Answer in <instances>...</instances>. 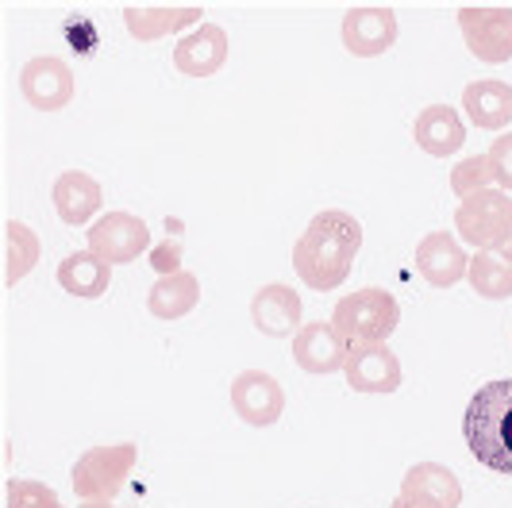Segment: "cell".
Returning a JSON list of instances; mask_svg holds the SVG:
<instances>
[{
  "mask_svg": "<svg viewBox=\"0 0 512 508\" xmlns=\"http://www.w3.org/2000/svg\"><path fill=\"white\" fill-rule=\"evenodd\" d=\"M20 93L31 108L58 112V108L74 101V70L62 58H51V54L27 58V66L20 70Z\"/></svg>",
  "mask_w": 512,
  "mask_h": 508,
  "instance_id": "cell-10",
  "label": "cell"
},
{
  "mask_svg": "<svg viewBox=\"0 0 512 508\" xmlns=\"http://www.w3.org/2000/svg\"><path fill=\"white\" fill-rule=\"evenodd\" d=\"M231 408L247 428H274L285 412L282 381L266 370H243L231 381Z\"/></svg>",
  "mask_w": 512,
  "mask_h": 508,
  "instance_id": "cell-8",
  "label": "cell"
},
{
  "mask_svg": "<svg viewBox=\"0 0 512 508\" xmlns=\"http://www.w3.org/2000/svg\"><path fill=\"white\" fill-rule=\"evenodd\" d=\"M489 181H493L489 158L486 154H470V158H462L459 166L451 170V193L466 201V197H474V193L489 189Z\"/></svg>",
  "mask_w": 512,
  "mask_h": 508,
  "instance_id": "cell-25",
  "label": "cell"
},
{
  "mask_svg": "<svg viewBox=\"0 0 512 508\" xmlns=\"http://www.w3.org/2000/svg\"><path fill=\"white\" fill-rule=\"evenodd\" d=\"M459 27L466 51L478 62H489V66L512 62V8L466 4V8H459Z\"/></svg>",
  "mask_w": 512,
  "mask_h": 508,
  "instance_id": "cell-6",
  "label": "cell"
},
{
  "mask_svg": "<svg viewBox=\"0 0 512 508\" xmlns=\"http://www.w3.org/2000/svg\"><path fill=\"white\" fill-rule=\"evenodd\" d=\"M489 170H493V181L501 185V193L512 197V135H497L493 147L486 151Z\"/></svg>",
  "mask_w": 512,
  "mask_h": 508,
  "instance_id": "cell-27",
  "label": "cell"
},
{
  "mask_svg": "<svg viewBox=\"0 0 512 508\" xmlns=\"http://www.w3.org/2000/svg\"><path fill=\"white\" fill-rule=\"evenodd\" d=\"M135 443H116V447H89L85 455L74 462L70 478H74V493L85 505H112L116 493L128 485L131 470H135Z\"/></svg>",
  "mask_w": 512,
  "mask_h": 508,
  "instance_id": "cell-3",
  "label": "cell"
},
{
  "mask_svg": "<svg viewBox=\"0 0 512 508\" xmlns=\"http://www.w3.org/2000/svg\"><path fill=\"white\" fill-rule=\"evenodd\" d=\"M124 24H128L131 39L139 43H154V39H166L181 27L201 24V8L197 4H181V8H154V4H131L124 8Z\"/></svg>",
  "mask_w": 512,
  "mask_h": 508,
  "instance_id": "cell-19",
  "label": "cell"
},
{
  "mask_svg": "<svg viewBox=\"0 0 512 508\" xmlns=\"http://www.w3.org/2000/svg\"><path fill=\"white\" fill-rule=\"evenodd\" d=\"M497 258H505V262H512V231H509V239L497 247Z\"/></svg>",
  "mask_w": 512,
  "mask_h": 508,
  "instance_id": "cell-29",
  "label": "cell"
},
{
  "mask_svg": "<svg viewBox=\"0 0 512 508\" xmlns=\"http://www.w3.org/2000/svg\"><path fill=\"white\" fill-rule=\"evenodd\" d=\"M362 247V224L343 208H324L308 220L293 247V270L308 289L328 293L351 278V266Z\"/></svg>",
  "mask_w": 512,
  "mask_h": 508,
  "instance_id": "cell-1",
  "label": "cell"
},
{
  "mask_svg": "<svg viewBox=\"0 0 512 508\" xmlns=\"http://www.w3.org/2000/svg\"><path fill=\"white\" fill-rule=\"evenodd\" d=\"M347 339L332 324H301L293 335V362L305 374H335L343 370Z\"/></svg>",
  "mask_w": 512,
  "mask_h": 508,
  "instance_id": "cell-13",
  "label": "cell"
},
{
  "mask_svg": "<svg viewBox=\"0 0 512 508\" xmlns=\"http://www.w3.org/2000/svg\"><path fill=\"white\" fill-rule=\"evenodd\" d=\"M39 254V235L20 220H8L0 235V285H20L39 266Z\"/></svg>",
  "mask_w": 512,
  "mask_h": 508,
  "instance_id": "cell-21",
  "label": "cell"
},
{
  "mask_svg": "<svg viewBox=\"0 0 512 508\" xmlns=\"http://www.w3.org/2000/svg\"><path fill=\"white\" fill-rule=\"evenodd\" d=\"M201 305V281L189 270L178 274H162L147 293V308H151L154 320H181L189 316L193 308Z\"/></svg>",
  "mask_w": 512,
  "mask_h": 508,
  "instance_id": "cell-20",
  "label": "cell"
},
{
  "mask_svg": "<svg viewBox=\"0 0 512 508\" xmlns=\"http://www.w3.org/2000/svg\"><path fill=\"white\" fill-rule=\"evenodd\" d=\"M412 139L432 158H451L466 143V127L451 104H428V108H420V116L412 124Z\"/></svg>",
  "mask_w": 512,
  "mask_h": 508,
  "instance_id": "cell-16",
  "label": "cell"
},
{
  "mask_svg": "<svg viewBox=\"0 0 512 508\" xmlns=\"http://www.w3.org/2000/svg\"><path fill=\"white\" fill-rule=\"evenodd\" d=\"M466 266H470V258H466L462 243L451 231H432L416 247V270H420V278L428 281V285H436V289L459 285L466 278Z\"/></svg>",
  "mask_w": 512,
  "mask_h": 508,
  "instance_id": "cell-12",
  "label": "cell"
},
{
  "mask_svg": "<svg viewBox=\"0 0 512 508\" xmlns=\"http://www.w3.org/2000/svg\"><path fill=\"white\" fill-rule=\"evenodd\" d=\"M228 62V31L220 24L197 27L174 47V66L185 77H212L224 70Z\"/></svg>",
  "mask_w": 512,
  "mask_h": 508,
  "instance_id": "cell-15",
  "label": "cell"
},
{
  "mask_svg": "<svg viewBox=\"0 0 512 508\" xmlns=\"http://www.w3.org/2000/svg\"><path fill=\"white\" fill-rule=\"evenodd\" d=\"M466 447L482 466L512 474V378L486 381L466 405Z\"/></svg>",
  "mask_w": 512,
  "mask_h": 508,
  "instance_id": "cell-2",
  "label": "cell"
},
{
  "mask_svg": "<svg viewBox=\"0 0 512 508\" xmlns=\"http://www.w3.org/2000/svg\"><path fill=\"white\" fill-rule=\"evenodd\" d=\"M8 508H62L51 485L31 482V478H12L8 482Z\"/></svg>",
  "mask_w": 512,
  "mask_h": 508,
  "instance_id": "cell-26",
  "label": "cell"
},
{
  "mask_svg": "<svg viewBox=\"0 0 512 508\" xmlns=\"http://www.w3.org/2000/svg\"><path fill=\"white\" fill-rule=\"evenodd\" d=\"M462 108L482 131H501L512 120V85L486 77V81H470L462 89Z\"/></svg>",
  "mask_w": 512,
  "mask_h": 508,
  "instance_id": "cell-18",
  "label": "cell"
},
{
  "mask_svg": "<svg viewBox=\"0 0 512 508\" xmlns=\"http://www.w3.org/2000/svg\"><path fill=\"white\" fill-rule=\"evenodd\" d=\"M401 324V305L385 289L347 293L332 312V328L347 343H385Z\"/></svg>",
  "mask_w": 512,
  "mask_h": 508,
  "instance_id": "cell-4",
  "label": "cell"
},
{
  "mask_svg": "<svg viewBox=\"0 0 512 508\" xmlns=\"http://www.w3.org/2000/svg\"><path fill=\"white\" fill-rule=\"evenodd\" d=\"M81 508H112V505H81Z\"/></svg>",
  "mask_w": 512,
  "mask_h": 508,
  "instance_id": "cell-30",
  "label": "cell"
},
{
  "mask_svg": "<svg viewBox=\"0 0 512 508\" xmlns=\"http://www.w3.org/2000/svg\"><path fill=\"white\" fill-rule=\"evenodd\" d=\"M401 493L420 497V501H428V505L436 508H459L462 501L459 478L447 466H439V462H416L405 474V482H401Z\"/></svg>",
  "mask_w": 512,
  "mask_h": 508,
  "instance_id": "cell-23",
  "label": "cell"
},
{
  "mask_svg": "<svg viewBox=\"0 0 512 508\" xmlns=\"http://www.w3.org/2000/svg\"><path fill=\"white\" fill-rule=\"evenodd\" d=\"M455 228L462 243L478 247V254H497L512 231V197L501 189H482L466 197L455 212Z\"/></svg>",
  "mask_w": 512,
  "mask_h": 508,
  "instance_id": "cell-5",
  "label": "cell"
},
{
  "mask_svg": "<svg viewBox=\"0 0 512 508\" xmlns=\"http://www.w3.org/2000/svg\"><path fill=\"white\" fill-rule=\"evenodd\" d=\"M389 508H436V505H428V501H420V497H409V493H397V501Z\"/></svg>",
  "mask_w": 512,
  "mask_h": 508,
  "instance_id": "cell-28",
  "label": "cell"
},
{
  "mask_svg": "<svg viewBox=\"0 0 512 508\" xmlns=\"http://www.w3.org/2000/svg\"><path fill=\"white\" fill-rule=\"evenodd\" d=\"M397 43V12L385 4H359L343 16V47L355 58H378Z\"/></svg>",
  "mask_w": 512,
  "mask_h": 508,
  "instance_id": "cell-11",
  "label": "cell"
},
{
  "mask_svg": "<svg viewBox=\"0 0 512 508\" xmlns=\"http://www.w3.org/2000/svg\"><path fill=\"white\" fill-rule=\"evenodd\" d=\"M51 197H54V208H58V220L70 224V228L89 224L104 204L101 185L89 178V174H81V170H66L62 178L54 181Z\"/></svg>",
  "mask_w": 512,
  "mask_h": 508,
  "instance_id": "cell-17",
  "label": "cell"
},
{
  "mask_svg": "<svg viewBox=\"0 0 512 508\" xmlns=\"http://www.w3.org/2000/svg\"><path fill=\"white\" fill-rule=\"evenodd\" d=\"M466 281L486 301H509L512 297V262L497 254H474L466 266Z\"/></svg>",
  "mask_w": 512,
  "mask_h": 508,
  "instance_id": "cell-24",
  "label": "cell"
},
{
  "mask_svg": "<svg viewBox=\"0 0 512 508\" xmlns=\"http://www.w3.org/2000/svg\"><path fill=\"white\" fill-rule=\"evenodd\" d=\"M108 281H112V266L101 262L93 251H74L58 262V285H62L70 297L97 301V297L108 293Z\"/></svg>",
  "mask_w": 512,
  "mask_h": 508,
  "instance_id": "cell-22",
  "label": "cell"
},
{
  "mask_svg": "<svg viewBox=\"0 0 512 508\" xmlns=\"http://www.w3.org/2000/svg\"><path fill=\"white\" fill-rule=\"evenodd\" d=\"M343 378L355 393L366 397H385L401 389V358L393 355L385 343H347V358H343Z\"/></svg>",
  "mask_w": 512,
  "mask_h": 508,
  "instance_id": "cell-7",
  "label": "cell"
},
{
  "mask_svg": "<svg viewBox=\"0 0 512 508\" xmlns=\"http://www.w3.org/2000/svg\"><path fill=\"white\" fill-rule=\"evenodd\" d=\"M301 308H305V301L297 297V289L274 281V285H262L255 297H251V320L270 339L274 335H297V328H301Z\"/></svg>",
  "mask_w": 512,
  "mask_h": 508,
  "instance_id": "cell-14",
  "label": "cell"
},
{
  "mask_svg": "<svg viewBox=\"0 0 512 508\" xmlns=\"http://www.w3.org/2000/svg\"><path fill=\"white\" fill-rule=\"evenodd\" d=\"M147 247H151V231L135 212H104L89 228V251L108 266L135 262Z\"/></svg>",
  "mask_w": 512,
  "mask_h": 508,
  "instance_id": "cell-9",
  "label": "cell"
}]
</instances>
